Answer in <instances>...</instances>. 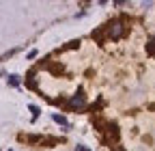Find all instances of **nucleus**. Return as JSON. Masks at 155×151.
I'll use <instances>...</instances> for the list:
<instances>
[{"label": "nucleus", "instance_id": "nucleus-3", "mask_svg": "<svg viewBox=\"0 0 155 151\" xmlns=\"http://www.w3.org/2000/svg\"><path fill=\"white\" fill-rule=\"evenodd\" d=\"M119 127H116L114 123H108V129H106V140H110V143H116L119 140Z\"/></svg>", "mask_w": 155, "mask_h": 151}, {"label": "nucleus", "instance_id": "nucleus-9", "mask_svg": "<svg viewBox=\"0 0 155 151\" xmlns=\"http://www.w3.org/2000/svg\"><path fill=\"white\" fill-rule=\"evenodd\" d=\"M114 151H125V149H121V147H119V149H114Z\"/></svg>", "mask_w": 155, "mask_h": 151}, {"label": "nucleus", "instance_id": "nucleus-2", "mask_svg": "<svg viewBox=\"0 0 155 151\" xmlns=\"http://www.w3.org/2000/svg\"><path fill=\"white\" fill-rule=\"evenodd\" d=\"M69 108L71 110H84L86 108V97H84V91L78 89V93L69 99Z\"/></svg>", "mask_w": 155, "mask_h": 151}, {"label": "nucleus", "instance_id": "nucleus-6", "mask_svg": "<svg viewBox=\"0 0 155 151\" xmlns=\"http://www.w3.org/2000/svg\"><path fill=\"white\" fill-rule=\"evenodd\" d=\"M9 84L11 86H19V76H9Z\"/></svg>", "mask_w": 155, "mask_h": 151}, {"label": "nucleus", "instance_id": "nucleus-8", "mask_svg": "<svg viewBox=\"0 0 155 151\" xmlns=\"http://www.w3.org/2000/svg\"><path fill=\"white\" fill-rule=\"evenodd\" d=\"M28 108H30V112H32V117L37 119V117H39V108H37V106H28Z\"/></svg>", "mask_w": 155, "mask_h": 151}, {"label": "nucleus", "instance_id": "nucleus-10", "mask_svg": "<svg viewBox=\"0 0 155 151\" xmlns=\"http://www.w3.org/2000/svg\"><path fill=\"white\" fill-rule=\"evenodd\" d=\"M9 151H11V149H9Z\"/></svg>", "mask_w": 155, "mask_h": 151}, {"label": "nucleus", "instance_id": "nucleus-7", "mask_svg": "<svg viewBox=\"0 0 155 151\" xmlns=\"http://www.w3.org/2000/svg\"><path fill=\"white\" fill-rule=\"evenodd\" d=\"M52 119H54L56 123H61V125H67V119H65V117H61V115H54Z\"/></svg>", "mask_w": 155, "mask_h": 151}, {"label": "nucleus", "instance_id": "nucleus-1", "mask_svg": "<svg viewBox=\"0 0 155 151\" xmlns=\"http://www.w3.org/2000/svg\"><path fill=\"white\" fill-rule=\"evenodd\" d=\"M104 30H106V35L110 37V39H121V37L125 35V26H123V22H119V20H114V22H110L108 26H104Z\"/></svg>", "mask_w": 155, "mask_h": 151}, {"label": "nucleus", "instance_id": "nucleus-4", "mask_svg": "<svg viewBox=\"0 0 155 151\" xmlns=\"http://www.w3.org/2000/svg\"><path fill=\"white\" fill-rule=\"evenodd\" d=\"M147 52L151 54V56H155V37H153V39L147 43Z\"/></svg>", "mask_w": 155, "mask_h": 151}, {"label": "nucleus", "instance_id": "nucleus-5", "mask_svg": "<svg viewBox=\"0 0 155 151\" xmlns=\"http://www.w3.org/2000/svg\"><path fill=\"white\" fill-rule=\"evenodd\" d=\"M50 71H54V73H63V71H65V67L56 63V65H50Z\"/></svg>", "mask_w": 155, "mask_h": 151}]
</instances>
